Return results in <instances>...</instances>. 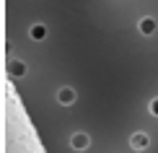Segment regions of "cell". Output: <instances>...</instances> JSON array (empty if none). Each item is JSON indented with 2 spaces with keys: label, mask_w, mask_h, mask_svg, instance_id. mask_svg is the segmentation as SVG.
Instances as JSON below:
<instances>
[{
  "label": "cell",
  "mask_w": 158,
  "mask_h": 153,
  "mask_svg": "<svg viewBox=\"0 0 158 153\" xmlns=\"http://www.w3.org/2000/svg\"><path fill=\"white\" fill-rule=\"evenodd\" d=\"M73 145H75V148H85V145H88L85 135H75V138H73Z\"/></svg>",
  "instance_id": "7a4b0ae2"
},
{
  "label": "cell",
  "mask_w": 158,
  "mask_h": 153,
  "mask_svg": "<svg viewBox=\"0 0 158 153\" xmlns=\"http://www.w3.org/2000/svg\"><path fill=\"white\" fill-rule=\"evenodd\" d=\"M153 112H158V101H156V104H153Z\"/></svg>",
  "instance_id": "3957f363"
},
{
  "label": "cell",
  "mask_w": 158,
  "mask_h": 153,
  "mask_svg": "<svg viewBox=\"0 0 158 153\" xmlns=\"http://www.w3.org/2000/svg\"><path fill=\"white\" fill-rule=\"evenodd\" d=\"M132 145H135V148H145V145H148V138H145V135H135V138H132Z\"/></svg>",
  "instance_id": "6da1fadb"
}]
</instances>
